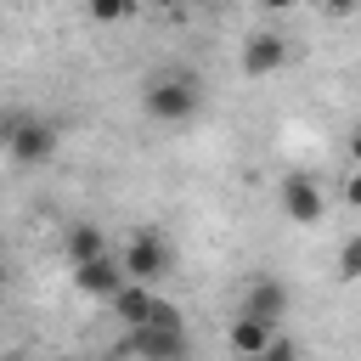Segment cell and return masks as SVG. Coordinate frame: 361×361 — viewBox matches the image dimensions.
<instances>
[{"label": "cell", "instance_id": "obj_1", "mask_svg": "<svg viewBox=\"0 0 361 361\" xmlns=\"http://www.w3.org/2000/svg\"><path fill=\"white\" fill-rule=\"evenodd\" d=\"M197 107H203V79L186 68H164L141 85V113L158 124H192Z\"/></svg>", "mask_w": 361, "mask_h": 361}, {"label": "cell", "instance_id": "obj_2", "mask_svg": "<svg viewBox=\"0 0 361 361\" xmlns=\"http://www.w3.org/2000/svg\"><path fill=\"white\" fill-rule=\"evenodd\" d=\"M130 355L141 361H192V333L186 322H147V327H130Z\"/></svg>", "mask_w": 361, "mask_h": 361}, {"label": "cell", "instance_id": "obj_3", "mask_svg": "<svg viewBox=\"0 0 361 361\" xmlns=\"http://www.w3.org/2000/svg\"><path fill=\"white\" fill-rule=\"evenodd\" d=\"M0 141H6V152L17 164H45L56 152V130L45 118H23V113H6L0 118Z\"/></svg>", "mask_w": 361, "mask_h": 361}, {"label": "cell", "instance_id": "obj_4", "mask_svg": "<svg viewBox=\"0 0 361 361\" xmlns=\"http://www.w3.org/2000/svg\"><path fill=\"white\" fill-rule=\"evenodd\" d=\"M124 271H130V282H164L169 276V265H175V248L158 237V231H130V243H124Z\"/></svg>", "mask_w": 361, "mask_h": 361}, {"label": "cell", "instance_id": "obj_5", "mask_svg": "<svg viewBox=\"0 0 361 361\" xmlns=\"http://www.w3.org/2000/svg\"><path fill=\"white\" fill-rule=\"evenodd\" d=\"M276 209H282V220H293V226H322L327 197H322V186H316L310 175H282V180H276Z\"/></svg>", "mask_w": 361, "mask_h": 361}, {"label": "cell", "instance_id": "obj_6", "mask_svg": "<svg viewBox=\"0 0 361 361\" xmlns=\"http://www.w3.org/2000/svg\"><path fill=\"white\" fill-rule=\"evenodd\" d=\"M130 282V271H124V259H113V254H102V259H79L73 265V288L85 293V299H113L118 288Z\"/></svg>", "mask_w": 361, "mask_h": 361}, {"label": "cell", "instance_id": "obj_7", "mask_svg": "<svg viewBox=\"0 0 361 361\" xmlns=\"http://www.w3.org/2000/svg\"><path fill=\"white\" fill-rule=\"evenodd\" d=\"M237 62H243V73H248V79H271V73L288 62V39H282V34H271V28H259V34H248V39H243V56H237Z\"/></svg>", "mask_w": 361, "mask_h": 361}, {"label": "cell", "instance_id": "obj_8", "mask_svg": "<svg viewBox=\"0 0 361 361\" xmlns=\"http://www.w3.org/2000/svg\"><path fill=\"white\" fill-rule=\"evenodd\" d=\"M243 316H259V322L282 327V316H288V282L282 276H254L243 288Z\"/></svg>", "mask_w": 361, "mask_h": 361}, {"label": "cell", "instance_id": "obj_9", "mask_svg": "<svg viewBox=\"0 0 361 361\" xmlns=\"http://www.w3.org/2000/svg\"><path fill=\"white\" fill-rule=\"evenodd\" d=\"M282 327H271V322H259V316H231V327H226V350L231 355H243V361H259L265 350H271V338H276Z\"/></svg>", "mask_w": 361, "mask_h": 361}, {"label": "cell", "instance_id": "obj_10", "mask_svg": "<svg viewBox=\"0 0 361 361\" xmlns=\"http://www.w3.org/2000/svg\"><path fill=\"white\" fill-rule=\"evenodd\" d=\"M107 310H113L124 327H147V322L158 316V293H152V282H124V288L107 299Z\"/></svg>", "mask_w": 361, "mask_h": 361}, {"label": "cell", "instance_id": "obj_11", "mask_svg": "<svg viewBox=\"0 0 361 361\" xmlns=\"http://www.w3.org/2000/svg\"><path fill=\"white\" fill-rule=\"evenodd\" d=\"M107 254V231L96 226V220H79V226H68V259L79 265V259H102Z\"/></svg>", "mask_w": 361, "mask_h": 361}, {"label": "cell", "instance_id": "obj_12", "mask_svg": "<svg viewBox=\"0 0 361 361\" xmlns=\"http://www.w3.org/2000/svg\"><path fill=\"white\" fill-rule=\"evenodd\" d=\"M333 276H338V282H361V231L338 243V259H333Z\"/></svg>", "mask_w": 361, "mask_h": 361}, {"label": "cell", "instance_id": "obj_13", "mask_svg": "<svg viewBox=\"0 0 361 361\" xmlns=\"http://www.w3.org/2000/svg\"><path fill=\"white\" fill-rule=\"evenodd\" d=\"M135 11V0H85V17L90 23H124Z\"/></svg>", "mask_w": 361, "mask_h": 361}, {"label": "cell", "instance_id": "obj_14", "mask_svg": "<svg viewBox=\"0 0 361 361\" xmlns=\"http://www.w3.org/2000/svg\"><path fill=\"white\" fill-rule=\"evenodd\" d=\"M259 361H299V344H293L288 333H276V338H271V350H265Z\"/></svg>", "mask_w": 361, "mask_h": 361}, {"label": "cell", "instance_id": "obj_15", "mask_svg": "<svg viewBox=\"0 0 361 361\" xmlns=\"http://www.w3.org/2000/svg\"><path fill=\"white\" fill-rule=\"evenodd\" d=\"M327 17H350V11H361V0H316Z\"/></svg>", "mask_w": 361, "mask_h": 361}, {"label": "cell", "instance_id": "obj_16", "mask_svg": "<svg viewBox=\"0 0 361 361\" xmlns=\"http://www.w3.org/2000/svg\"><path fill=\"white\" fill-rule=\"evenodd\" d=\"M344 203H350V209H361V164H355V169H350V180H344Z\"/></svg>", "mask_w": 361, "mask_h": 361}, {"label": "cell", "instance_id": "obj_17", "mask_svg": "<svg viewBox=\"0 0 361 361\" xmlns=\"http://www.w3.org/2000/svg\"><path fill=\"white\" fill-rule=\"evenodd\" d=\"M350 158L361 164V130H350Z\"/></svg>", "mask_w": 361, "mask_h": 361}, {"label": "cell", "instance_id": "obj_18", "mask_svg": "<svg viewBox=\"0 0 361 361\" xmlns=\"http://www.w3.org/2000/svg\"><path fill=\"white\" fill-rule=\"evenodd\" d=\"M265 11H288V6H299V0H259Z\"/></svg>", "mask_w": 361, "mask_h": 361}]
</instances>
